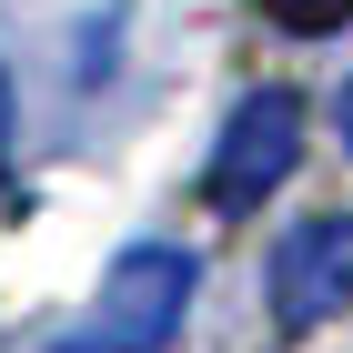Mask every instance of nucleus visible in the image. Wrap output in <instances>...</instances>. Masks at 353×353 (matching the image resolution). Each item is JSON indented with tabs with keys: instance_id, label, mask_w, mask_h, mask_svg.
<instances>
[{
	"instance_id": "f03ea898",
	"label": "nucleus",
	"mask_w": 353,
	"mask_h": 353,
	"mask_svg": "<svg viewBox=\"0 0 353 353\" xmlns=\"http://www.w3.org/2000/svg\"><path fill=\"white\" fill-rule=\"evenodd\" d=\"M293 162H303V101L293 91H243L232 121H222V141H212L202 202L212 212H263L272 192L293 182Z\"/></svg>"
},
{
	"instance_id": "423d86ee",
	"label": "nucleus",
	"mask_w": 353,
	"mask_h": 353,
	"mask_svg": "<svg viewBox=\"0 0 353 353\" xmlns=\"http://www.w3.org/2000/svg\"><path fill=\"white\" fill-rule=\"evenodd\" d=\"M343 141H353V81H343Z\"/></svg>"
},
{
	"instance_id": "20e7f679",
	"label": "nucleus",
	"mask_w": 353,
	"mask_h": 353,
	"mask_svg": "<svg viewBox=\"0 0 353 353\" xmlns=\"http://www.w3.org/2000/svg\"><path fill=\"white\" fill-rule=\"evenodd\" d=\"M263 21H272V30H293V41H323V30L353 21V0H263Z\"/></svg>"
},
{
	"instance_id": "7ed1b4c3",
	"label": "nucleus",
	"mask_w": 353,
	"mask_h": 353,
	"mask_svg": "<svg viewBox=\"0 0 353 353\" xmlns=\"http://www.w3.org/2000/svg\"><path fill=\"white\" fill-rule=\"evenodd\" d=\"M263 293H272V333H313L333 313H353V212L293 222L272 272H263Z\"/></svg>"
},
{
	"instance_id": "39448f33",
	"label": "nucleus",
	"mask_w": 353,
	"mask_h": 353,
	"mask_svg": "<svg viewBox=\"0 0 353 353\" xmlns=\"http://www.w3.org/2000/svg\"><path fill=\"white\" fill-rule=\"evenodd\" d=\"M10 132H21V91H10V71H0V162H10Z\"/></svg>"
},
{
	"instance_id": "f257e3e1",
	"label": "nucleus",
	"mask_w": 353,
	"mask_h": 353,
	"mask_svg": "<svg viewBox=\"0 0 353 353\" xmlns=\"http://www.w3.org/2000/svg\"><path fill=\"white\" fill-rule=\"evenodd\" d=\"M192 293H202V263H192L182 243H132L121 263H111L91 323L71 333V353H162L172 333H182Z\"/></svg>"
}]
</instances>
